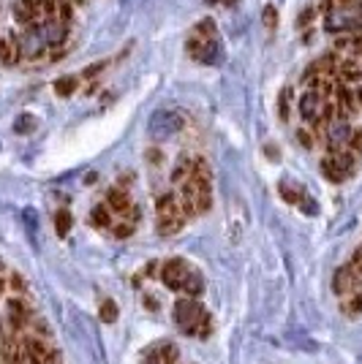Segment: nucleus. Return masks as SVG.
I'll return each mask as SVG.
<instances>
[{
	"label": "nucleus",
	"instance_id": "2eb2a0df",
	"mask_svg": "<svg viewBox=\"0 0 362 364\" xmlns=\"http://www.w3.org/2000/svg\"><path fill=\"white\" fill-rule=\"evenodd\" d=\"M106 204H109V210L112 212H129L131 210V198L126 191H120V188H109L106 191Z\"/></svg>",
	"mask_w": 362,
	"mask_h": 364
},
{
	"label": "nucleus",
	"instance_id": "c9c22d12",
	"mask_svg": "<svg viewBox=\"0 0 362 364\" xmlns=\"http://www.w3.org/2000/svg\"><path fill=\"white\" fill-rule=\"evenodd\" d=\"M207 3H226V6H232L234 0H207Z\"/></svg>",
	"mask_w": 362,
	"mask_h": 364
},
{
	"label": "nucleus",
	"instance_id": "a878e982",
	"mask_svg": "<svg viewBox=\"0 0 362 364\" xmlns=\"http://www.w3.org/2000/svg\"><path fill=\"white\" fill-rule=\"evenodd\" d=\"M313 17H316V8H313V6L303 8V11H300V17H297V27H300V30H303V27H310Z\"/></svg>",
	"mask_w": 362,
	"mask_h": 364
},
{
	"label": "nucleus",
	"instance_id": "9d476101",
	"mask_svg": "<svg viewBox=\"0 0 362 364\" xmlns=\"http://www.w3.org/2000/svg\"><path fill=\"white\" fill-rule=\"evenodd\" d=\"M321 103H324V98L319 96L316 90H305L300 101H297V112H300V117L305 122H313L319 117V112H321Z\"/></svg>",
	"mask_w": 362,
	"mask_h": 364
},
{
	"label": "nucleus",
	"instance_id": "f257e3e1",
	"mask_svg": "<svg viewBox=\"0 0 362 364\" xmlns=\"http://www.w3.org/2000/svg\"><path fill=\"white\" fill-rule=\"evenodd\" d=\"M212 201V185H210V166L202 158H194L191 174L182 180V194H180V207L185 218H196L210 210Z\"/></svg>",
	"mask_w": 362,
	"mask_h": 364
},
{
	"label": "nucleus",
	"instance_id": "1a4fd4ad",
	"mask_svg": "<svg viewBox=\"0 0 362 364\" xmlns=\"http://www.w3.org/2000/svg\"><path fill=\"white\" fill-rule=\"evenodd\" d=\"M357 289H362V280L357 277V272L352 269V264L338 267L335 275H333V291L338 296H349V293H354Z\"/></svg>",
	"mask_w": 362,
	"mask_h": 364
},
{
	"label": "nucleus",
	"instance_id": "f03ea898",
	"mask_svg": "<svg viewBox=\"0 0 362 364\" xmlns=\"http://www.w3.org/2000/svg\"><path fill=\"white\" fill-rule=\"evenodd\" d=\"M188 54L202 63V66H215L224 60V49H221V41H218V30H215V22L212 20H202V22L194 27L191 38H188Z\"/></svg>",
	"mask_w": 362,
	"mask_h": 364
},
{
	"label": "nucleus",
	"instance_id": "a211bd4d",
	"mask_svg": "<svg viewBox=\"0 0 362 364\" xmlns=\"http://www.w3.org/2000/svg\"><path fill=\"white\" fill-rule=\"evenodd\" d=\"M343 313L352 318H357L362 313V289H357L354 293H349L346 296V302H343Z\"/></svg>",
	"mask_w": 362,
	"mask_h": 364
},
{
	"label": "nucleus",
	"instance_id": "72a5a7b5",
	"mask_svg": "<svg viewBox=\"0 0 362 364\" xmlns=\"http://www.w3.org/2000/svg\"><path fill=\"white\" fill-rule=\"evenodd\" d=\"M155 269H158V264H147V267H145V275H155Z\"/></svg>",
	"mask_w": 362,
	"mask_h": 364
},
{
	"label": "nucleus",
	"instance_id": "20e7f679",
	"mask_svg": "<svg viewBox=\"0 0 362 364\" xmlns=\"http://www.w3.org/2000/svg\"><path fill=\"white\" fill-rule=\"evenodd\" d=\"M155 215H158V234L161 237H172V234H180V228L185 226V215H182L180 198L175 194H164L158 196V204H155Z\"/></svg>",
	"mask_w": 362,
	"mask_h": 364
},
{
	"label": "nucleus",
	"instance_id": "f3484780",
	"mask_svg": "<svg viewBox=\"0 0 362 364\" xmlns=\"http://www.w3.org/2000/svg\"><path fill=\"white\" fill-rule=\"evenodd\" d=\"M77 87H79V76H60V79H55V93L60 98L74 96Z\"/></svg>",
	"mask_w": 362,
	"mask_h": 364
},
{
	"label": "nucleus",
	"instance_id": "412c9836",
	"mask_svg": "<svg viewBox=\"0 0 362 364\" xmlns=\"http://www.w3.org/2000/svg\"><path fill=\"white\" fill-rule=\"evenodd\" d=\"M57 20L66 24L74 22V0H57Z\"/></svg>",
	"mask_w": 362,
	"mask_h": 364
},
{
	"label": "nucleus",
	"instance_id": "6ab92c4d",
	"mask_svg": "<svg viewBox=\"0 0 362 364\" xmlns=\"http://www.w3.org/2000/svg\"><path fill=\"white\" fill-rule=\"evenodd\" d=\"M93 223H96L99 228H109V226H115V223H112V210H109L106 204H99V207L93 210Z\"/></svg>",
	"mask_w": 362,
	"mask_h": 364
},
{
	"label": "nucleus",
	"instance_id": "e433bc0d",
	"mask_svg": "<svg viewBox=\"0 0 362 364\" xmlns=\"http://www.w3.org/2000/svg\"><path fill=\"white\" fill-rule=\"evenodd\" d=\"M82 3H85V0H74V6H82Z\"/></svg>",
	"mask_w": 362,
	"mask_h": 364
},
{
	"label": "nucleus",
	"instance_id": "c85d7f7f",
	"mask_svg": "<svg viewBox=\"0 0 362 364\" xmlns=\"http://www.w3.org/2000/svg\"><path fill=\"white\" fill-rule=\"evenodd\" d=\"M349 264H352V269L357 272V277L362 280V245L354 250V256H352V261H349Z\"/></svg>",
	"mask_w": 362,
	"mask_h": 364
},
{
	"label": "nucleus",
	"instance_id": "4c0bfd02",
	"mask_svg": "<svg viewBox=\"0 0 362 364\" xmlns=\"http://www.w3.org/2000/svg\"><path fill=\"white\" fill-rule=\"evenodd\" d=\"M0 340H3V323H0Z\"/></svg>",
	"mask_w": 362,
	"mask_h": 364
},
{
	"label": "nucleus",
	"instance_id": "b1692460",
	"mask_svg": "<svg viewBox=\"0 0 362 364\" xmlns=\"http://www.w3.org/2000/svg\"><path fill=\"white\" fill-rule=\"evenodd\" d=\"M289 106H291V87H284V93L278 98V117L281 120H289Z\"/></svg>",
	"mask_w": 362,
	"mask_h": 364
},
{
	"label": "nucleus",
	"instance_id": "39448f33",
	"mask_svg": "<svg viewBox=\"0 0 362 364\" xmlns=\"http://www.w3.org/2000/svg\"><path fill=\"white\" fill-rule=\"evenodd\" d=\"M191 277H194V267L185 259H169V261L161 264V280L172 291H185Z\"/></svg>",
	"mask_w": 362,
	"mask_h": 364
},
{
	"label": "nucleus",
	"instance_id": "dca6fc26",
	"mask_svg": "<svg viewBox=\"0 0 362 364\" xmlns=\"http://www.w3.org/2000/svg\"><path fill=\"white\" fill-rule=\"evenodd\" d=\"M321 174H324L330 182H335V185L346 180V174H343V169L335 163V158H333V155H324V158H321Z\"/></svg>",
	"mask_w": 362,
	"mask_h": 364
},
{
	"label": "nucleus",
	"instance_id": "7ed1b4c3",
	"mask_svg": "<svg viewBox=\"0 0 362 364\" xmlns=\"http://www.w3.org/2000/svg\"><path fill=\"white\" fill-rule=\"evenodd\" d=\"M175 323L180 326V332L185 335H199V337H207L210 335V316L207 310L194 299V296H185V299H178L175 302Z\"/></svg>",
	"mask_w": 362,
	"mask_h": 364
},
{
	"label": "nucleus",
	"instance_id": "7c9ffc66",
	"mask_svg": "<svg viewBox=\"0 0 362 364\" xmlns=\"http://www.w3.org/2000/svg\"><path fill=\"white\" fill-rule=\"evenodd\" d=\"M133 234V223H117V228H115V237H120V240H126V237H131Z\"/></svg>",
	"mask_w": 362,
	"mask_h": 364
},
{
	"label": "nucleus",
	"instance_id": "473e14b6",
	"mask_svg": "<svg viewBox=\"0 0 362 364\" xmlns=\"http://www.w3.org/2000/svg\"><path fill=\"white\" fill-rule=\"evenodd\" d=\"M354 98H357V103L362 106V82L357 85V87H354Z\"/></svg>",
	"mask_w": 362,
	"mask_h": 364
},
{
	"label": "nucleus",
	"instance_id": "cd10ccee",
	"mask_svg": "<svg viewBox=\"0 0 362 364\" xmlns=\"http://www.w3.org/2000/svg\"><path fill=\"white\" fill-rule=\"evenodd\" d=\"M349 150L352 152H357V155H362V131H352V136H349Z\"/></svg>",
	"mask_w": 362,
	"mask_h": 364
},
{
	"label": "nucleus",
	"instance_id": "423d86ee",
	"mask_svg": "<svg viewBox=\"0 0 362 364\" xmlns=\"http://www.w3.org/2000/svg\"><path fill=\"white\" fill-rule=\"evenodd\" d=\"M182 128V117L172 109H161L150 117V125H147V133L153 136L155 142H164V139H172L178 131Z\"/></svg>",
	"mask_w": 362,
	"mask_h": 364
},
{
	"label": "nucleus",
	"instance_id": "4468645a",
	"mask_svg": "<svg viewBox=\"0 0 362 364\" xmlns=\"http://www.w3.org/2000/svg\"><path fill=\"white\" fill-rule=\"evenodd\" d=\"M8 318H11V329L14 332H20V329H25V323H27V307H25V302H20V299H11L8 302Z\"/></svg>",
	"mask_w": 362,
	"mask_h": 364
},
{
	"label": "nucleus",
	"instance_id": "ddd939ff",
	"mask_svg": "<svg viewBox=\"0 0 362 364\" xmlns=\"http://www.w3.org/2000/svg\"><path fill=\"white\" fill-rule=\"evenodd\" d=\"M338 82H346V85H360L362 82V66L354 60V57H346L338 63Z\"/></svg>",
	"mask_w": 362,
	"mask_h": 364
},
{
	"label": "nucleus",
	"instance_id": "393cba45",
	"mask_svg": "<svg viewBox=\"0 0 362 364\" xmlns=\"http://www.w3.org/2000/svg\"><path fill=\"white\" fill-rule=\"evenodd\" d=\"M278 191H281V196H284V198H286V201H289V204H300V207H303V201H305V196L300 194V191H294L291 185H286V182H281V188H278Z\"/></svg>",
	"mask_w": 362,
	"mask_h": 364
},
{
	"label": "nucleus",
	"instance_id": "9b49d317",
	"mask_svg": "<svg viewBox=\"0 0 362 364\" xmlns=\"http://www.w3.org/2000/svg\"><path fill=\"white\" fill-rule=\"evenodd\" d=\"M20 60H22V49H20V36H17V33H11V36L0 38V66L11 68V66H17Z\"/></svg>",
	"mask_w": 362,
	"mask_h": 364
},
{
	"label": "nucleus",
	"instance_id": "aec40b11",
	"mask_svg": "<svg viewBox=\"0 0 362 364\" xmlns=\"http://www.w3.org/2000/svg\"><path fill=\"white\" fill-rule=\"evenodd\" d=\"M55 228H57L60 237H66L71 231V212L68 210H57L55 212Z\"/></svg>",
	"mask_w": 362,
	"mask_h": 364
},
{
	"label": "nucleus",
	"instance_id": "f704fd0d",
	"mask_svg": "<svg viewBox=\"0 0 362 364\" xmlns=\"http://www.w3.org/2000/svg\"><path fill=\"white\" fill-rule=\"evenodd\" d=\"M357 0H338V6H354Z\"/></svg>",
	"mask_w": 362,
	"mask_h": 364
},
{
	"label": "nucleus",
	"instance_id": "58836bf2",
	"mask_svg": "<svg viewBox=\"0 0 362 364\" xmlns=\"http://www.w3.org/2000/svg\"><path fill=\"white\" fill-rule=\"evenodd\" d=\"M3 289H6V286H3V280H0V293H3Z\"/></svg>",
	"mask_w": 362,
	"mask_h": 364
},
{
	"label": "nucleus",
	"instance_id": "2f4dec72",
	"mask_svg": "<svg viewBox=\"0 0 362 364\" xmlns=\"http://www.w3.org/2000/svg\"><path fill=\"white\" fill-rule=\"evenodd\" d=\"M103 68H106V63H93L87 71H82V79H93V76L99 71H103Z\"/></svg>",
	"mask_w": 362,
	"mask_h": 364
},
{
	"label": "nucleus",
	"instance_id": "c756f323",
	"mask_svg": "<svg viewBox=\"0 0 362 364\" xmlns=\"http://www.w3.org/2000/svg\"><path fill=\"white\" fill-rule=\"evenodd\" d=\"M264 24H267V30H273V27L278 24V14H275V8H273V6H267V8H264Z\"/></svg>",
	"mask_w": 362,
	"mask_h": 364
},
{
	"label": "nucleus",
	"instance_id": "0eeeda50",
	"mask_svg": "<svg viewBox=\"0 0 362 364\" xmlns=\"http://www.w3.org/2000/svg\"><path fill=\"white\" fill-rule=\"evenodd\" d=\"M25 348H27V359H30V364H63L60 351L52 348L47 340L30 337V340H25Z\"/></svg>",
	"mask_w": 362,
	"mask_h": 364
},
{
	"label": "nucleus",
	"instance_id": "4be33fe9",
	"mask_svg": "<svg viewBox=\"0 0 362 364\" xmlns=\"http://www.w3.org/2000/svg\"><path fill=\"white\" fill-rule=\"evenodd\" d=\"M158 354H161V364H178L180 359V351H178V345H161L158 348Z\"/></svg>",
	"mask_w": 362,
	"mask_h": 364
},
{
	"label": "nucleus",
	"instance_id": "6e6552de",
	"mask_svg": "<svg viewBox=\"0 0 362 364\" xmlns=\"http://www.w3.org/2000/svg\"><path fill=\"white\" fill-rule=\"evenodd\" d=\"M335 109H338V117L335 120H352L357 112H360V103L354 98V90L346 85V82H338L335 87Z\"/></svg>",
	"mask_w": 362,
	"mask_h": 364
},
{
	"label": "nucleus",
	"instance_id": "bb28decb",
	"mask_svg": "<svg viewBox=\"0 0 362 364\" xmlns=\"http://www.w3.org/2000/svg\"><path fill=\"white\" fill-rule=\"evenodd\" d=\"M297 142L305 147V150H310V147L316 145V136H313V131H308V128H300L297 131Z\"/></svg>",
	"mask_w": 362,
	"mask_h": 364
},
{
	"label": "nucleus",
	"instance_id": "5701e85b",
	"mask_svg": "<svg viewBox=\"0 0 362 364\" xmlns=\"http://www.w3.org/2000/svg\"><path fill=\"white\" fill-rule=\"evenodd\" d=\"M101 321L103 323H115L117 321V305L112 302V299H106V302H101Z\"/></svg>",
	"mask_w": 362,
	"mask_h": 364
},
{
	"label": "nucleus",
	"instance_id": "f8f14e48",
	"mask_svg": "<svg viewBox=\"0 0 362 364\" xmlns=\"http://www.w3.org/2000/svg\"><path fill=\"white\" fill-rule=\"evenodd\" d=\"M27 356L25 342L20 340V332H14L11 337H3V359L8 364H22V359Z\"/></svg>",
	"mask_w": 362,
	"mask_h": 364
}]
</instances>
